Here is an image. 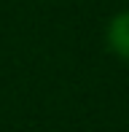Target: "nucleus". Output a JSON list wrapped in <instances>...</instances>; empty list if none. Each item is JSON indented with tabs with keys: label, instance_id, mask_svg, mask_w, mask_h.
I'll list each match as a JSON object with an SVG mask.
<instances>
[{
	"label": "nucleus",
	"instance_id": "nucleus-1",
	"mask_svg": "<svg viewBox=\"0 0 129 132\" xmlns=\"http://www.w3.org/2000/svg\"><path fill=\"white\" fill-rule=\"evenodd\" d=\"M105 46L113 57L129 62V8L118 11L105 24Z\"/></svg>",
	"mask_w": 129,
	"mask_h": 132
}]
</instances>
